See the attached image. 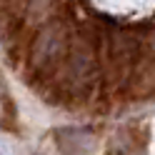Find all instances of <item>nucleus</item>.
Returning a JSON list of instances; mask_svg holds the SVG:
<instances>
[{
  "mask_svg": "<svg viewBox=\"0 0 155 155\" xmlns=\"http://www.w3.org/2000/svg\"><path fill=\"white\" fill-rule=\"evenodd\" d=\"M68 48V33L60 23H50L48 28H43L40 35L35 38L33 45V65L35 68H48L55 65L63 58Z\"/></svg>",
  "mask_w": 155,
  "mask_h": 155,
  "instance_id": "1",
  "label": "nucleus"
},
{
  "mask_svg": "<svg viewBox=\"0 0 155 155\" xmlns=\"http://www.w3.org/2000/svg\"><path fill=\"white\" fill-rule=\"evenodd\" d=\"M0 93H5V83H3V78H0Z\"/></svg>",
  "mask_w": 155,
  "mask_h": 155,
  "instance_id": "2",
  "label": "nucleus"
}]
</instances>
